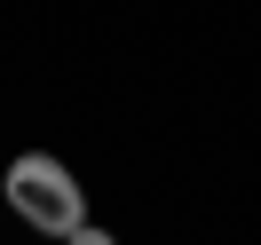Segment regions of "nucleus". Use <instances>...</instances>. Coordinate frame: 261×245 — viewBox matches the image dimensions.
I'll return each instance as SVG.
<instances>
[{
    "instance_id": "f257e3e1",
    "label": "nucleus",
    "mask_w": 261,
    "mask_h": 245,
    "mask_svg": "<svg viewBox=\"0 0 261 245\" xmlns=\"http://www.w3.org/2000/svg\"><path fill=\"white\" fill-rule=\"evenodd\" d=\"M0 190H8V206H16L40 237H71V229L87 222V190H80V174H71L64 158H48V150L8 158V182H0Z\"/></svg>"
},
{
    "instance_id": "f03ea898",
    "label": "nucleus",
    "mask_w": 261,
    "mask_h": 245,
    "mask_svg": "<svg viewBox=\"0 0 261 245\" xmlns=\"http://www.w3.org/2000/svg\"><path fill=\"white\" fill-rule=\"evenodd\" d=\"M64 245H119V237H111V229H95V222H80V229H71Z\"/></svg>"
}]
</instances>
